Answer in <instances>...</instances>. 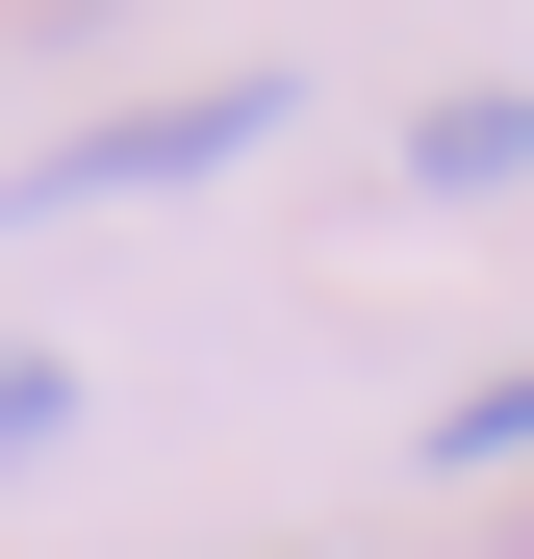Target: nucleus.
I'll list each match as a JSON object with an SVG mask.
<instances>
[{"mask_svg": "<svg viewBox=\"0 0 534 559\" xmlns=\"http://www.w3.org/2000/svg\"><path fill=\"white\" fill-rule=\"evenodd\" d=\"M407 178H432V204H509V178H534V103H432Z\"/></svg>", "mask_w": 534, "mask_h": 559, "instance_id": "2", "label": "nucleus"}, {"mask_svg": "<svg viewBox=\"0 0 534 559\" xmlns=\"http://www.w3.org/2000/svg\"><path fill=\"white\" fill-rule=\"evenodd\" d=\"M407 457H432V484H509V457H534V356H509V382H459V407H432Z\"/></svg>", "mask_w": 534, "mask_h": 559, "instance_id": "3", "label": "nucleus"}, {"mask_svg": "<svg viewBox=\"0 0 534 559\" xmlns=\"http://www.w3.org/2000/svg\"><path fill=\"white\" fill-rule=\"evenodd\" d=\"M254 128H281V76H204V103H128V128H76L0 178V229H51V204H153V178H229Z\"/></svg>", "mask_w": 534, "mask_h": 559, "instance_id": "1", "label": "nucleus"}, {"mask_svg": "<svg viewBox=\"0 0 534 559\" xmlns=\"http://www.w3.org/2000/svg\"><path fill=\"white\" fill-rule=\"evenodd\" d=\"M76 432V356H0V457H51Z\"/></svg>", "mask_w": 534, "mask_h": 559, "instance_id": "4", "label": "nucleus"}]
</instances>
